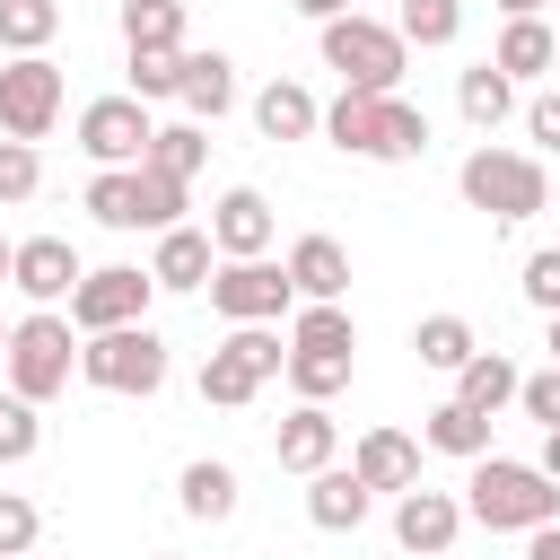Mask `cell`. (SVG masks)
<instances>
[{"instance_id": "6da1fadb", "label": "cell", "mask_w": 560, "mask_h": 560, "mask_svg": "<svg viewBox=\"0 0 560 560\" xmlns=\"http://www.w3.org/2000/svg\"><path fill=\"white\" fill-rule=\"evenodd\" d=\"M464 516L490 525V534H542V525H560V481H551L542 464L481 455L472 481H464Z\"/></svg>"}, {"instance_id": "7a4b0ae2", "label": "cell", "mask_w": 560, "mask_h": 560, "mask_svg": "<svg viewBox=\"0 0 560 560\" xmlns=\"http://www.w3.org/2000/svg\"><path fill=\"white\" fill-rule=\"evenodd\" d=\"M315 44H324V70H341V88L350 96H402V70H411V44L385 26V18H332V26H315Z\"/></svg>"}, {"instance_id": "3957f363", "label": "cell", "mask_w": 560, "mask_h": 560, "mask_svg": "<svg viewBox=\"0 0 560 560\" xmlns=\"http://www.w3.org/2000/svg\"><path fill=\"white\" fill-rule=\"evenodd\" d=\"M0 376H9V394H26V402L44 411V402H52V394H70V376H79V324H70L61 306H35V315H18Z\"/></svg>"}, {"instance_id": "277c9868", "label": "cell", "mask_w": 560, "mask_h": 560, "mask_svg": "<svg viewBox=\"0 0 560 560\" xmlns=\"http://www.w3.org/2000/svg\"><path fill=\"white\" fill-rule=\"evenodd\" d=\"M455 192H464L481 219H499V228L551 210V175H542V158H525V149H490V140L455 166Z\"/></svg>"}, {"instance_id": "5b68a950", "label": "cell", "mask_w": 560, "mask_h": 560, "mask_svg": "<svg viewBox=\"0 0 560 560\" xmlns=\"http://www.w3.org/2000/svg\"><path fill=\"white\" fill-rule=\"evenodd\" d=\"M271 376H289V341H280V324H236V332L201 359V402H210V411H245Z\"/></svg>"}, {"instance_id": "8992f818", "label": "cell", "mask_w": 560, "mask_h": 560, "mask_svg": "<svg viewBox=\"0 0 560 560\" xmlns=\"http://www.w3.org/2000/svg\"><path fill=\"white\" fill-rule=\"evenodd\" d=\"M166 368H175V359H166V332H158V324H122V332H88V341H79V376H88L96 394H140V402H149V394L166 385Z\"/></svg>"}, {"instance_id": "52a82bcc", "label": "cell", "mask_w": 560, "mask_h": 560, "mask_svg": "<svg viewBox=\"0 0 560 560\" xmlns=\"http://www.w3.org/2000/svg\"><path fill=\"white\" fill-rule=\"evenodd\" d=\"M210 315H228V324H280V315H298L289 262H271V254L219 262V271H210Z\"/></svg>"}, {"instance_id": "ba28073f", "label": "cell", "mask_w": 560, "mask_h": 560, "mask_svg": "<svg viewBox=\"0 0 560 560\" xmlns=\"http://www.w3.org/2000/svg\"><path fill=\"white\" fill-rule=\"evenodd\" d=\"M149 298H158V280L140 271V262H105V271H88L79 289H70V324H79V341L88 332H122V324H149Z\"/></svg>"}, {"instance_id": "9c48e42d", "label": "cell", "mask_w": 560, "mask_h": 560, "mask_svg": "<svg viewBox=\"0 0 560 560\" xmlns=\"http://www.w3.org/2000/svg\"><path fill=\"white\" fill-rule=\"evenodd\" d=\"M149 140H158V122H149V105H140L131 88L79 105V149H88V166H149Z\"/></svg>"}, {"instance_id": "30bf717a", "label": "cell", "mask_w": 560, "mask_h": 560, "mask_svg": "<svg viewBox=\"0 0 560 560\" xmlns=\"http://www.w3.org/2000/svg\"><path fill=\"white\" fill-rule=\"evenodd\" d=\"M52 122H61V70L44 52L9 61L0 70V140H44Z\"/></svg>"}, {"instance_id": "8fae6325", "label": "cell", "mask_w": 560, "mask_h": 560, "mask_svg": "<svg viewBox=\"0 0 560 560\" xmlns=\"http://www.w3.org/2000/svg\"><path fill=\"white\" fill-rule=\"evenodd\" d=\"M464 525H472V516H464V499H455V490H429V481H420V490H402V499H394V542H402L411 560H446Z\"/></svg>"}, {"instance_id": "7c38bea8", "label": "cell", "mask_w": 560, "mask_h": 560, "mask_svg": "<svg viewBox=\"0 0 560 560\" xmlns=\"http://www.w3.org/2000/svg\"><path fill=\"white\" fill-rule=\"evenodd\" d=\"M79 280H88V262H79L70 236H18V271H9V289H18L26 306H70Z\"/></svg>"}, {"instance_id": "4fadbf2b", "label": "cell", "mask_w": 560, "mask_h": 560, "mask_svg": "<svg viewBox=\"0 0 560 560\" xmlns=\"http://www.w3.org/2000/svg\"><path fill=\"white\" fill-rule=\"evenodd\" d=\"M210 245H219V262L271 254V201H262L254 184H228V192L210 201Z\"/></svg>"}, {"instance_id": "5bb4252c", "label": "cell", "mask_w": 560, "mask_h": 560, "mask_svg": "<svg viewBox=\"0 0 560 560\" xmlns=\"http://www.w3.org/2000/svg\"><path fill=\"white\" fill-rule=\"evenodd\" d=\"M271 455H280V472L315 481V472H332V455H341V420H332L324 402H298V411L271 429Z\"/></svg>"}, {"instance_id": "9a60e30c", "label": "cell", "mask_w": 560, "mask_h": 560, "mask_svg": "<svg viewBox=\"0 0 560 560\" xmlns=\"http://www.w3.org/2000/svg\"><path fill=\"white\" fill-rule=\"evenodd\" d=\"M289 280H298V306H341L350 298V245L341 236H298L289 245Z\"/></svg>"}, {"instance_id": "2e32d148", "label": "cell", "mask_w": 560, "mask_h": 560, "mask_svg": "<svg viewBox=\"0 0 560 560\" xmlns=\"http://www.w3.org/2000/svg\"><path fill=\"white\" fill-rule=\"evenodd\" d=\"M350 472H359L368 490L402 499V490H420V438H402V429H368V438L350 446Z\"/></svg>"}, {"instance_id": "e0dca14e", "label": "cell", "mask_w": 560, "mask_h": 560, "mask_svg": "<svg viewBox=\"0 0 560 560\" xmlns=\"http://www.w3.org/2000/svg\"><path fill=\"white\" fill-rule=\"evenodd\" d=\"M210 271H219L210 228H166V236H158V254H149V280H158V289H175V298L210 289Z\"/></svg>"}, {"instance_id": "ac0fdd59", "label": "cell", "mask_w": 560, "mask_h": 560, "mask_svg": "<svg viewBox=\"0 0 560 560\" xmlns=\"http://www.w3.org/2000/svg\"><path fill=\"white\" fill-rule=\"evenodd\" d=\"M236 499H245V481H236V464H219V455H192V464L175 472V508H184L192 525H228Z\"/></svg>"}, {"instance_id": "d6986e66", "label": "cell", "mask_w": 560, "mask_h": 560, "mask_svg": "<svg viewBox=\"0 0 560 560\" xmlns=\"http://www.w3.org/2000/svg\"><path fill=\"white\" fill-rule=\"evenodd\" d=\"M368 508H376V490H368L350 464H332V472H315V481H306V516H315V534H359V525H368Z\"/></svg>"}, {"instance_id": "ffe728a7", "label": "cell", "mask_w": 560, "mask_h": 560, "mask_svg": "<svg viewBox=\"0 0 560 560\" xmlns=\"http://www.w3.org/2000/svg\"><path fill=\"white\" fill-rule=\"evenodd\" d=\"M184 122H219L236 105V61L228 52H184V88H175Z\"/></svg>"}, {"instance_id": "44dd1931", "label": "cell", "mask_w": 560, "mask_h": 560, "mask_svg": "<svg viewBox=\"0 0 560 560\" xmlns=\"http://www.w3.org/2000/svg\"><path fill=\"white\" fill-rule=\"evenodd\" d=\"M324 140L341 149V158H385V96H332L324 105Z\"/></svg>"}, {"instance_id": "7402d4cb", "label": "cell", "mask_w": 560, "mask_h": 560, "mask_svg": "<svg viewBox=\"0 0 560 560\" xmlns=\"http://www.w3.org/2000/svg\"><path fill=\"white\" fill-rule=\"evenodd\" d=\"M420 446H438V455H455V464H481V455H490V420L446 394V402L420 411Z\"/></svg>"}, {"instance_id": "603a6c76", "label": "cell", "mask_w": 560, "mask_h": 560, "mask_svg": "<svg viewBox=\"0 0 560 560\" xmlns=\"http://www.w3.org/2000/svg\"><path fill=\"white\" fill-rule=\"evenodd\" d=\"M254 131H262V140H306V131H324V105H315V88H298V79H271V88L254 96Z\"/></svg>"}, {"instance_id": "cb8c5ba5", "label": "cell", "mask_w": 560, "mask_h": 560, "mask_svg": "<svg viewBox=\"0 0 560 560\" xmlns=\"http://www.w3.org/2000/svg\"><path fill=\"white\" fill-rule=\"evenodd\" d=\"M516 385H525V368H516L508 350H472V359H464V376H455V402H472L481 420H499V411L516 402Z\"/></svg>"}, {"instance_id": "d4e9b609", "label": "cell", "mask_w": 560, "mask_h": 560, "mask_svg": "<svg viewBox=\"0 0 560 560\" xmlns=\"http://www.w3.org/2000/svg\"><path fill=\"white\" fill-rule=\"evenodd\" d=\"M490 61H499L508 79H551V61H560V35H551L542 18H508V26H499V44H490Z\"/></svg>"}, {"instance_id": "484cf974", "label": "cell", "mask_w": 560, "mask_h": 560, "mask_svg": "<svg viewBox=\"0 0 560 560\" xmlns=\"http://www.w3.org/2000/svg\"><path fill=\"white\" fill-rule=\"evenodd\" d=\"M455 105H464V122H472V131L490 140V131H499V122L516 114V79H508L499 61H472V70L455 79Z\"/></svg>"}, {"instance_id": "4316f807", "label": "cell", "mask_w": 560, "mask_h": 560, "mask_svg": "<svg viewBox=\"0 0 560 560\" xmlns=\"http://www.w3.org/2000/svg\"><path fill=\"white\" fill-rule=\"evenodd\" d=\"M122 52H184V0H122Z\"/></svg>"}, {"instance_id": "83f0119b", "label": "cell", "mask_w": 560, "mask_h": 560, "mask_svg": "<svg viewBox=\"0 0 560 560\" xmlns=\"http://www.w3.org/2000/svg\"><path fill=\"white\" fill-rule=\"evenodd\" d=\"M88 219L114 236H140V166H96L88 184Z\"/></svg>"}, {"instance_id": "f1b7e54d", "label": "cell", "mask_w": 560, "mask_h": 560, "mask_svg": "<svg viewBox=\"0 0 560 560\" xmlns=\"http://www.w3.org/2000/svg\"><path fill=\"white\" fill-rule=\"evenodd\" d=\"M411 350H420V368H438V376H464V359L481 350V332H472L464 315H420V324H411Z\"/></svg>"}, {"instance_id": "f546056e", "label": "cell", "mask_w": 560, "mask_h": 560, "mask_svg": "<svg viewBox=\"0 0 560 560\" xmlns=\"http://www.w3.org/2000/svg\"><path fill=\"white\" fill-rule=\"evenodd\" d=\"M289 350L359 359V324H350V306H298V315H289Z\"/></svg>"}, {"instance_id": "4dcf8cb0", "label": "cell", "mask_w": 560, "mask_h": 560, "mask_svg": "<svg viewBox=\"0 0 560 560\" xmlns=\"http://www.w3.org/2000/svg\"><path fill=\"white\" fill-rule=\"evenodd\" d=\"M52 35H61V0H0V52L9 61L44 52Z\"/></svg>"}, {"instance_id": "1f68e13d", "label": "cell", "mask_w": 560, "mask_h": 560, "mask_svg": "<svg viewBox=\"0 0 560 560\" xmlns=\"http://www.w3.org/2000/svg\"><path fill=\"white\" fill-rule=\"evenodd\" d=\"M394 35H402V44H420V52H446V44L464 35V0H402Z\"/></svg>"}, {"instance_id": "d6a6232c", "label": "cell", "mask_w": 560, "mask_h": 560, "mask_svg": "<svg viewBox=\"0 0 560 560\" xmlns=\"http://www.w3.org/2000/svg\"><path fill=\"white\" fill-rule=\"evenodd\" d=\"M201 158H210V131H201V122H158V140H149V166H158V175L192 184Z\"/></svg>"}, {"instance_id": "836d02e7", "label": "cell", "mask_w": 560, "mask_h": 560, "mask_svg": "<svg viewBox=\"0 0 560 560\" xmlns=\"http://www.w3.org/2000/svg\"><path fill=\"white\" fill-rule=\"evenodd\" d=\"M350 385V359H324V350H289V394L298 402H332Z\"/></svg>"}, {"instance_id": "e575fe53", "label": "cell", "mask_w": 560, "mask_h": 560, "mask_svg": "<svg viewBox=\"0 0 560 560\" xmlns=\"http://www.w3.org/2000/svg\"><path fill=\"white\" fill-rule=\"evenodd\" d=\"M35 446H44V411H35L26 394H9V385H0V464H26Z\"/></svg>"}, {"instance_id": "d590c367", "label": "cell", "mask_w": 560, "mask_h": 560, "mask_svg": "<svg viewBox=\"0 0 560 560\" xmlns=\"http://www.w3.org/2000/svg\"><path fill=\"white\" fill-rule=\"evenodd\" d=\"M122 79H131L140 105H158V96L184 88V52H122Z\"/></svg>"}, {"instance_id": "8d00e7d4", "label": "cell", "mask_w": 560, "mask_h": 560, "mask_svg": "<svg viewBox=\"0 0 560 560\" xmlns=\"http://www.w3.org/2000/svg\"><path fill=\"white\" fill-rule=\"evenodd\" d=\"M429 149V114L411 105V96H385V158L376 166H402V158H420Z\"/></svg>"}, {"instance_id": "74e56055", "label": "cell", "mask_w": 560, "mask_h": 560, "mask_svg": "<svg viewBox=\"0 0 560 560\" xmlns=\"http://www.w3.org/2000/svg\"><path fill=\"white\" fill-rule=\"evenodd\" d=\"M35 534H44L35 499H26V490H0V560H26V551H35Z\"/></svg>"}, {"instance_id": "f35d334b", "label": "cell", "mask_w": 560, "mask_h": 560, "mask_svg": "<svg viewBox=\"0 0 560 560\" xmlns=\"http://www.w3.org/2000/svg\"><path fill=\"white\" fill-rule=\"evenodd\" d=\"M35 184H44L35 140H0V201H35Z\"/></svg>"}, {"instance_id": "ab89813d", "label": "cell", "mask_w": 560, "mask_h": 560, "mask_svg": "<svg viewBox=\"0 0 560 560\" xmlns=\"http://www.w3.org/2000/svg\"><path fill=\"white\" fill-rule=\"evenodd\" d=\"M516 289H525V306H534V315H560V245H534Z\"/></svg>"}, {"instance_id": "60d3db41", "label": "cell", "mask_w": 560, "mask_h": 560, "mask_svg": "<svg viewBox=\"0 0 560 560\" xmlns=\"http://www.w3.org/2000/svg\"><path fill=\"white\" fill-rule=\"evenodd\" d=\"M516 411L542 420V429H560V368H534V376L516 385Z\"/></svg>"}, {"instance_id": "b9f144b4", "label": "cell", "mask_w": 560, "mask_h": 560, "mask_svg": "<svg viewBox=\"0 0 560 560\" xmlns=\"http://www.w3.org/2000/svg\"><path fill=\"white\" fill-rule=\"evenodd\" d=\"M525 131H534V149H560V88H542L525 105Z\"/></svg>"}, {"instance_id": "7bdbcfd3", "label": "cell", "mask_w": 560, "mask_h": 560, "mask_svg": "<svg viewBox=\"0 0 560 560\" xmlns=\"http://www.w3.org/2000/svg\"><path fill=\"white\" fill-rule=\"evenodd\" d=\"M298 18H315V26H332V18H350V0H289Z\"/></svg>"}, {"instance_id": "ee69618b", "label": "cell", "mask_w": 560, "mask_h": 560, "mask_svg": "<svg viewBox=\"0 0 560 560\" xmlns=\"http://www.w3.org/2000/svg\"><path fill=\"white\" fill-rule=\"evenodd\" d=\"M525 560H560V525H542V534H525Z\"/></svg>"}, {"instance_id": "f6af8a7d", "label": "cell", "mask_w": 560, "mask_h": 560, "mask_svg": "<svg viewBox=\"0 0 560 560\" xmlns=\"http://www.w3.org/2000/svg\"><path fill=\"white\" fill-rule=\"evenodd\" d=\"M534 464H542V472L560 481V429H542V455H534Z\"/></svg>"}, {"instance_id": "bcb514c9", "label": "cell", "mask_w": 560, "mask_h": 560, "mask_svg": "<svg viewBox=\"0 0 560 560\" xmlns=\"http://www.w3.org/2000/svg\"><path fill=\"white\" fill-rule=\"evenodd\" d=\"M542 350H551V368H560V315H542Z\"/></svg>"}, {"instance_id": "7dc6e473", "label": "cell", "mask_w": 560, "mask_h": 560, "mask_svg": "<svg viewBox=\"0 0 560 560\" xmlns=\"http://www.w3.org/2000/svg\"><path fill=\"white\" fill-rule=\"evenodd\" d=\"M499 9H508V18H542L551 0H499Z\"/></svg>"}, {"instance_id": "c3c4849f", "label": "cell", "mask_w": 560, "mask_h": 560, "mask_svg": "<svg viewBox=\"0 0 560 560\" xmlns=\"http://www.w3.org/2000/svg\"><path fill=\"white\" fill-rule=\"evenodd\" d=\"M9 271H18V245H9V236H0V280H9Z\"/></svg>"}, {"instance_id": "681fc988", "label": "cell", "mask_w": 560, "mask_h": 560, "mask_svg": "<svg viewBox=\"0 0 560 560\" xmlns=\"http://www.w3.org/2000/svg\"><path fill=\"white\" fill-rule=\"evenodd\" d=\"M9 332H18V324H9V315H0V359H9Z\"/></svg>"}, {"instance_id": "f907efd6", "label": "cell", "mask_w": 560, "mask_h": 560, "mask_svg": "<svg viewBox=\"0 0 560 560\" xmlns=\"http://www.w3.org/2000/svg\"><path fill=\"white\" fill-rule=\"evenodd\" d=\"M551 88H560V61H551Z\"/></svg>"}, {"instance_id": "816d5d0a", "label": "cell", "mask_w": 560, "mask_h": 560, "mask_svg": "<svg viewBox=\"0 0 560 560\" xmlns=\"http://www.w3.org/2000/svg\"><path fill=\"white\" fill-rule=\"evenodd\" d=\"M158 560H175V551H158Z\"/></svg>"}, {"instance_id": "f5cc1de1", "label": "cell", "mask_w": 560, "mask_h": 560, "mask_svg": "<svg viewBox=\"0 0 560 560\" xmlns=\"http://www.w3.org/2000/svg\"><path fill=\"white\" fill-rule=\"evenodd\" d=\"M551 9H560V0H551Z\"/></svg>"}]
</instances>
